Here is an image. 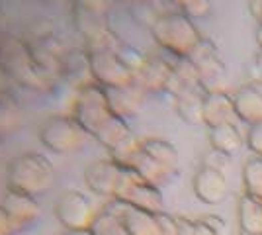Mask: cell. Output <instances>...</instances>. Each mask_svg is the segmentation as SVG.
<instances>
[{
	"mask_svg": "<svg viewBox=\"0 0 262 235\" xmlns=\"http://www.w3.org/2000/svg\"><path fill=\"white\" fill-rule=\"evenodd\" d=\"M6 184L10 190L30 194L33 198L43 196L53 188L55 170L49 159L39 153H24L12 159L6 173Z\"/></svg>",
	"mask_w": 262,
	"mask_h": 235,
	"instance_id": "cell-1",
	"label": "cell"
},
{
	"mask_svg": "<svg viewBox=\"0 0 262 235\" xmlns=\"http://www.w3.org/2000/svg\"><path fill=\"white\" fill-rule=\"evenodd\" d=\"M0 73L20 87L32 90H47L53 84V80L45 77L33 63L28 44L16 37L0 44Z\"/></svg>",
	"mask_w": 262,
	"mask_h": 235,
	"instance_id": "cell-2",
	"label": "cell"
},
{
	"mask_svg": "<svg viewBox=\"0 0 262 235\" xmlns=\"http://www.w3.org/2000/svg\"><path fill=\"white\" fill-rule=\"evenodd\" d=\"M151 35L157 45L172 55L186 57L202 39L196 24L182 12H166L151 24Z\"/></svg>",
	"mask_w": 262,
	"mask_h": 235,
	"instance_id": "cell-3",
	"label": "cell"
},
{
	"mask_svg": "<svg viewBox=\"0 0 262 235\" xmlns=\"http://www.w3.org/2000/svg\"><path fill=\"white\" fill-rule=\"evenodd\" d=\"M71 116L77 120V123L88 135L94 137L116 114L110 108L104 87H100L96 82H90L78 90Z\"/></svg>",
	"mask_w": 262,
	"mask_h": 235,
	"instance_id": "cell-4",
	"label": "cell"
},
{
	"mask_svg": "<svg viewBox=\"0 0 262 235\" xmlns=\"http://www.w3.org/2000/svg\"><path fill=\"white\" fill-rule=\"evenodd\" d=\"M186 59L194 65L198 73V80L202 90L208 92H221L227 84V73L225 63L219 55L217 45L208 37H202L200 44L186 55Z\"/></svg>",
	"mask_w": 262,
	"mask_h": 235,
	"instance_id": "cell-5",
	"label": "cell"
},
{
	"mask_svg": "<svg viewBox=\"0 0 262 235\" xmlns=\"http://www.w3.org/2000/svg\"><path fill=\"white\" fill-rule=\"evenodd\" d=\"M39 141L53 153H75L86 143L88 134L77 123L73 116H51L39 127Z\"/></svg>",
	"mask_w": 262,
	"mask_h": 235,
	"instance_id": "cell-6",
	"label": "cell"
},
{
	"mask_svg": "<svg viewBox=\"0 0 262 235\" xmlns=\"http://www.w3.org/2000/svg\"><path fill=\"white\" fill-rule=\"evenodd\" d=\"M88 65L92 80L100 87L133 84V73L123 63L118 49H88Z\"/></svg>",
	"mask_w": 262,
	"mask_h": 235,
	"instance_id": "cell-7",
	"label": "cell"
},
{
	"mask_svg": "<svg viewBox=\"0 0 262 235\" xmlns=\"http://www.w3.org/2000/svg\"><path fill=\"white\" fill-rule=\"evenodd\" d=\"M30 47V53L33 57V63L37 65V69L43 73L47 78L57 80L61 77L63 71V61H65L67 49L63 41L47 28L41 32H35L32 35L30 41H26Z\"/></svg>",
	"mask_w": 262,
	"mask_h": 235,
	"instance_id": "cell-8",
	"label": "cell"
},
{
	"mask_svg": "<svg viewBox=\"0 0 262 235\" xmlns=\"http://www.w3.org/2000/svg\"><path fill=\"white\" fill-rule=\"evenodd\" d=\"M98 212L94 202L78 190L63 192L55 206V216L65 229H90Z\"/></svg>",
	"mask_w": 262,
	"mask_h": 235,
	"instance_id": "cell-9",
	"label": "cell"
},
{
	"mask_svg": "<svg viewBox=\"0 0 262 235\" xmlns=\"http://www.w3.org/2000/svg\"><path fill=\"white\" fill-rule=\"evenodd\" d=\"M118 200H123L145 210L151 213H161L166 212L164 210V198L161 188H157L153 184H149L147 180H143L135 170L125 165V180L121 184V190L118 194Z\"/></svg>",
	"mask_w": 262,
	"mask_h": 235,
	"instance_id": "cell-10",
	"label": "cell"
},
{
	"mask_svg": "<svg viewBox=\"0 0 262 235\" xmlns=\"http://www.w3.org/2000/svg\"><path fill=\"white\" fill-rule=\"evenodd\" d=\"M84 180L94 194L114 200V198H118L121 184L125 180V165H121L114 159L94 161L84 170Z\"/></svg>",
	"mask_w": 262,
	"mask_h": 235,
	"instance_id": "cell-11",
	"label": "cell"
},
{
	"mask_svg": "<svg viewBox=\"0 0 262 235\" xmlns=\"http://www.w3.org/2000/svg\"><path fill=\"white\" fill-rule=\"evenodd\" d=\"M102 208L106 212L114 213L116 218H120L131 235H161L157 213L139 210V208H135V206H131L123 200H118V198L110 200Z\"/></svg>",
	"mask_w": 262,
	"mask_h": 235,
	"instance_id": "cell-12",
	"label": "cell"
},
{
	"mask_svg": "<svg viewBox=\"0 0 262 235\" xmlns=\"http://www.w3.org/2000/svg\"><path fill=\"white\" fill-rule=\"evenodd\" d=\"M0 204L6 210V213L10 216V220L14 222L18 231L33 225L41 216V206H39L37 198H33L30 194H24V192L8 188Z\"/></svg>",
	"mask_w": 262,
	"mask_h": 235,
	"instance_id": "cell-13",
	"label": "cell"
},
{
	"mask_svg": "<svg viewBox=\"0 0 262 235\" xmlns=\"http://www.w3.org/2000/svg\"><path fill=\"white\" fill-rule=\"evenodd\" d=\"M192 188L200 202H204L208 206H217L229 194L227 175L213 170V168L200 167L192 180Z\"/></svg>",
	"mask_w": 262,
	"mask_h": 235,
	"instance_id": "cell-14",
	"label": "cell"
},
{
	"mask_svg": "<svg viewBox=\"0 0 262 235\" xmlns=\"http://www.w3.org/2000/svg\"><path fill=\"white\" fill-rule=\"evenodd\" d=\"M239 116L235 110V102L227 90L208 92L204 98V123L208 127H217L223 123H237Z\"/></svg>",
	"mask_w": 262,
	"mask_h": 235,
	"instance_id": "cell-15",
	"label": "cell"
},
{
	"mask_svg": "<svg viewBox=\"0 0 262 235\" xmlns=\"http://www.w3.org/2000/svg\"><path fill=\"white\" fill-rule=\"evenodd\" d=\"M108 104L112 112L120 116L123 120H129L133 116H137L143 106V98L147 92H143L137 84H127V87H104Z\"/></svg>",
	"mask_w": 262,
	"mask_h": 235,
	"instance_id": "cell-16",
	"label": "cell"
},
{
	"mask_svg": "<svg viewBox=\"0 0 262 235\" xmlns=\"http://www.w3.org/2000/svg\"><path fill=\"white\" fill-rule=\"evenodd\" d=\"M235 110L239 116V122H245L252 125L256 122H262V84L256 80H251L243 84L235 94Z\"/></svg>",
	"mask_w": 262,
	"mask_h": 235,
	"instance_id": "cell-17",
	"label": "cell"
},
{
	"mask_svg": "<svg viewBox=\"0 0 262 235\" xmlns=\"http://www.w3.org/2000/svg\"><path fill=\"white\" fill-rule=\"evenodd\" d=\"M127 167H131L143 180H147L149 184H153L157 188L166 186V184L178 175L174 170H170V168H166L164 165H161L159 161H155L153 157H149L141 147H139V151H137L135 155L131 157Z\"/></svg>",
	"mask_w": 262,
	"mask_h": 235,
	"instance_id": "cell-18",
	"label": "cell"
},
{
	"mask_svg": "<svg viewBox=\"0 0 262 235\" xmlns=\"http://www.w3.org/2000/svg\"><path fill=\"white\" fill-rule=\"evenodd\" d=\"M204 98H206V92L202 90V87L186 90L182 94L174 96V108L178 118L190 125H202L204 123Z\"/></svg>",
	"mask_w": 262,
	"mask_h": 235,
	"instance_id": "cell-19",
	"label": "cell"
},
{
	"mask_svg": "<svg viewBox=\"0 0 262 235\" xmlns=\"http://www.w3.org/2000/svg\"><path fill=\"white\" fill-rule=\"evenodd\" d=\"M241 235H262V200L243 194L237 204Z\"/></svg>",
	"mask_w": 262,
	"mask_h": 235,
	"instance_id": "cell-20",
	"label": "cell"
},
{
	"mask_svg": "<svg viewBox=\"0 0 262 235\" xmlns=\"http://www.w3.org/2000/svg\"><path fill=\"white\" fill-rule=\"evenodd\" d=\"M209 145L211 149L223 151L227 155H235L247 143L245 137L237 127V123H223L217 127H209Z\"/></svg>",
	"mask_w": 262,
	"mask_h": 235,
	"instance_id": "cell-21",
	"label": "cell"
},
{
	"mask_svg": "<svg viewBox=\"0 0 262 235\" xmlns=\"http://www.w3.org/2000/svg\"><path fill=\"white\" fill-rule=\"evenodd\" d=\"M141 149L149 157H153L155 161H159L161 165H164L166 168L178 173V151L176 147L166 141V139H159V137H147L141 141Z\"/></svg>",
	"mask_w": 262,
	"mask_h": 235,
	"instance_id": "cell-22",
	"label": "cell"
},
{
	"mask_svg": "<svg viewBox=\"0 0 262 235\" xmlns=\"http://www.w3.org/2000/svg\"><path fill=\"white\" fill-rule=\"evenodd\" d=\"M20 125H22V108L18 100L6 92H0V139L12 135Z\"/></svg>",
	"mask_w": 262,
	"mask_h": 235,
	"instance_id": "cell-23",
	"label": "cell"
},
{
	"mask_svg": "<svg viewBox=\"0 0 262 235\" xmlns=\"http://www.w3.org/2000/svg\"><path fill=\"white\" fill-rule=\"evenodd\" d=\"M243 186L245 192L262 200V157L254 155L243 165Z\"/></svg>",
	"mask_w": 262,
	"mask_h": 235,
	"instance_id": "cell-24",
	"label": "cell"
},
{
	"mask_svg": "<svg viewBox=\"0 0 262 235\" xmlns=\"http://www.w3.org/2000/svg\"><path fill=\"white\" fill-rule=\"evenodd\" d=\"M90 229H92L94 235H131L120 218H116L114 213L106 212L104 208L98 212Z\"/></svg>",
	"mask_w": 262,
	"mask_h": 235,
	"instance_id": "cell-25",
	"label": "cell"
},
{
	"mask_svg": "<svg viewBox=\"0 0 262 235\" xmlns=\"http://www.w3.org/2000/svg\"><path fill=\"white\" fill-rule=\"evenodd\" d=\"M166 2H170L172 6L178 8V12L186 14L192 20L208 18L209 14H211V8H213L211 0H166Z\"/></svg>",
	"mask_w": 262,
	"mask_h": 235,
	"instance_id": "cell-26",
	"label": "cell"
},
{
	"mask_svg": "<svg viewBox=\"0 0 262 235\" xmlns=\"http://www.w3.org/2000/svg\"><path fill=\"white\" fill-rule=\"evenodd\" d=\"M202 167L213 168V170H219V173L227 175V170L231 167V155L223 153V151H217V149H209L208 153L204 155Z\"/></svg>",
	"mask_w": 262,
	"mask_h": 235,
	"instance_id": "cell-27",
	"label": "cell"
},
{
	"mask_svg": "<svg viewBox=\"0 0 262 235\" xmlns=\"http://www.w3.org/2000/svg\"><path fill=\"white\" fill-rule=\"evenodd\" d=\"M247 147L251 149L254 155L262 157V122H256L249 125V132H247Z\"/></svg>",
	"mask_w": 262,
	"mask_h": 235,
	"instance_id": "cell-28",
	"label": "cell"
},
{
	"mask_svg": "<svg viewBox=\"0 0 262 235\" xmlns=\"http://www.w3.org/2000/svg\"><path fill=\"white\" fill-rule=\"evenodd\" d=\"M157 222H159V231H161V235H178L176 216L161 212V213H157Z\"/></svg>",
	"mask_w": 262,
	"mask_h": 235,
	"instance_id": "cell-29",
	"label": "cell"
},
{
	"mask_svg": "<svg viewBox=\"0 0 262 235\" xmlns=\"http://www.w3.org/2000/svg\"><path fill=\"white\" fill-rule=\"evenodd\" d=\"M14 233H18V229H16V225L10 220V216L6 213V210L0 204V235H14Z\"/></svg>",
	"mask_w": 262,
	"mask_h": 235,
	"instance_id": "cell-30",
	"label": "cell"
},
{
	"mask_svg": "<svg viewBox=\"0 0 262 235\" xmlns=\"http://www.w3.org/2000/svg\"><path fill=\"white\" fill-rule=\"evenodd\" d=\"M178 222V235H194L196 233V220L190 218H176Z\"/></svg>",
	"mask_w": 262,
	"mask_h": 235,
	"instance_id": "cell-31",
	"label": "cell"
},
{
	"mask_svg": "<svg viewBox=\"0 0 262 235\" xmlns=\"http://www.w3.org/2000/svg\"><path fill=\"white\" fill-rule=\"evenodd\" d=\"M202 220H204L217 235H225V227H227V225H225V222H223L219 216H204Z\"/></svg>",
	"mask_w": 262,
	"mask_h": 235,
	"instance_id": "cell-32",
	"label": "cell"
},
{
	"mask_svg": "<svg viewBox=\"0 0 262 235\" xmlns=\"http://www.w3.org/2000/svg\"><path fill=\"white\" fill-rule=\"evenodd\" d=\"M252 80H256V82L262 84V49L256 51L254 61H252Z\"/></svg>",
	"mask_w": 262,
	"mask_h": 235,
	"instance_id": "cell-33",
	"label": "cell"
},
{
	"mask_svg": "<svg viewBox=\"0 0 262 235\" xmlns=\"http://www.w3.org/2000/svg\"><path fill=\"white\" fill-rule=\"evenodd\" d=\"M249 12L258 24H262V0H249Z\"/></svg>",
	"mask_w": 262,
	"mask_h": 235,
	"instance_id": "cell-34",
	"label": "cell"
},
{
	"mask_svg": "<svg viewBox=\"0 0 262 235\" xmlns=\"http://www.w3.org/2000/svg\"><path fill=\"white\" fill-rule=\"evenodd\" d=\"M194 235H217V233H215V231H213V229L200 218V220H196V233Z\"/></svg>",
	"mask_w": 262,
	"mask_h": 235,
	"instance_id": "cell-35",
	"label": "cell"
},
{
	"mask_svg": "<svg viewBox=\"0 0 262 235\" xmlns=\"http://www.w3.org/2000/svg\"><path fill=\"white\" fill-rule=\"evenodd\" d=\"M61 235H94L92 229H65Z\"/></svg>",
	"mask_w": 262,
	"mask_h": 235,
	"instance_id": "cell-36",
	"label": "cell"
},
{
	"mask_svg": "<svg viewBox=\"0 0 262 235\" xmlns=\"http://www.w3.org/2000/svg\"><path fill=\"white\" fill-rule=\"evenodd\" d=\"M254 39H256V45H258V49H262V24H258V26H256Z\"/></svg>",
	"mask_w": 262,
	"mask_h": 235,
	"instance_id": "cell-37",
	"label": "cell"
},
{
	"mask_svg": "<svg viewBox=\"0 0 262 235\" xmlns=\"http://www.w3.org/2000/svg\"><path fill=\"white\" fill-rule=\"evenodd\" d=\"M116 2H121V4H129V6H135V4H145V2H153V0H116Z\"/></svg>",
	"mask_w": 262,
	"mask_h": 235,
	"instance_id": "cell-38",
	"label": "cell"
},
{
	"mask_svg": "<svg viewBox=\"0 0 262 235\" xmlns=\"http://www.w3.org/2000/svg\"><path fill=\"white\" fill-rule=\"evenodd\" d=\"M49 2H61V0H49Z\"/></svg>",
	"mask_w": 262,
	"mask_h": 235,
	"instance_id": "cell-39",
	"label": "cell"
}]
</instances>
